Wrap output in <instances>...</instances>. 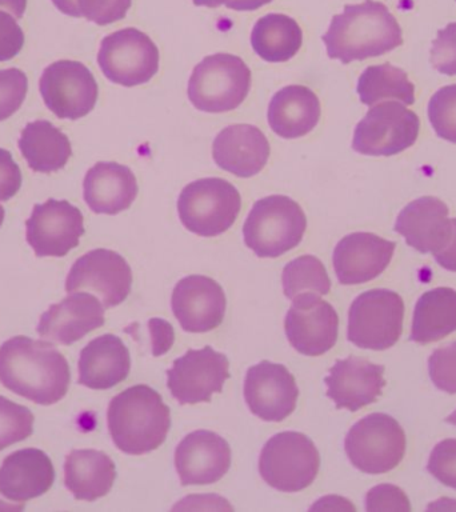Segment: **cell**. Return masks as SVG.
Wrapping results in <instances>:
<instances>
[{"label": "cell", "instance_id": "obj_24", "mask_svg": "<svg viewBox=\"0 0 456 512\" xmlns=\"http://www.w3.org/2000/svg\"><path fill=\"white\" fill-rule=\"evenodd\" d=\"M395 231L416 251L434 255L450 240L452 223L448 207L434 196L416 199L400 211Z\"/></svg>", "mask_w": 456, "mask_h": 512}, {"label": "cell", "instance_id": "obj_8", "mask_svg": "<svg viewBox=\"0 0 456 512\" xmlns=\"http://www.w3.org/2000/svg\"><path fill=\"white\" fill-rule=\"evenodd\" d=\"M403 318L404 303L396 292H364L352 302L348 312L347 338L364 350H387L402 335Z\"/></svg>", "mask_w": 456, "mask_h": 512}, {"label": "cell", "instance_id": "obj_42", "mask_svg": "<svg viewBox=\"0 0 456 512\" xmlns=\"http://www.w3.org/2000/svg\"><path fill=\"white\" fill-rule=\"evenodd\" d=\"M366 510L370 512H408L410 500L399 487L392 484H379L368 491Z\"/></svg>", "mask_w": 456, "mask_h": 512}, {"label": "cell", "instance_id": "obj_23", "mask_svg": "<svg viewBox=\"0 0 456 512\" xmlns=\"http://www.w3.org/2000/svg\"><path fill=\"white\" fill-rule=\"evenodd\" d=\"M384 368L366 359L348 356L332 366L324 379L327 396L336 408L358 411L375 402L384 387Z\"/></svg>", "mask_w": 456, "mask_h": 512}, {"label": "cell", "instance_id": "obj_46", "mask_svg": "<svg viewBox=\"0 0 456 512\" xmlns=\"http://www.w3.org/2000/svg\"><path fill=\"white\" fill-rule=\"evenodd\" d=\"M148 330L151 332L152 355L166 354L174 344V328L166 320L151 319L148 322Z\"/></svg>", "mask_w": 456, "mask_h": 512}, {"label": "cell", "instance_id": "obj_7", "mask_svg": "<svg viewBox=\"0 0 456 512\" xmlns=\"http://www.w3.org/2000/svg\"><path fill=\"white\" fill-rule=\"evenodd\" d=\"M318 448L306 435L282 432L264 444L259 458V472L264 482L283 492H298L314 482L318 475Z\"/></svg>", "mask_w": 456, "mask_h": 512}, {"label": "cell", "instance_id": "obj_33", "mask_svg": "<svg viewBox=\"0 0 456 512\" xmlns=\"http://www.w3.org/2000/svg\"><path fill=\"white\" fill-rule=\"evenodd\" d=\"M356 90L360 102L370 107L382 100H398L406 106L415 103L414 84L406 72L390 63L367 67L359 76Z\"/></svg>", "mask_w": 456, "mask_h": 512}, {"label": "cell", "instance_id": "obj_20", "mask_svg": "<svg viewBox=\"0 0 456 512\" xmlns=\"http://www.w3.org/2000/svg\"><path fill=\"white\" fill-rule=\"evenodd\" d=\"M230 466V446L215 432H191L176 447L175 468L183 486L218 482Z\"/></svg>", "mask_w": 456, "mask_h": 512}, {"label": "cell", "instance_id": "obj_28", "mask_svg": "<svg viewBox=\"0 0 456 512\" xmlns=\"http://www.w3.org/2000/svg\"><path fill=\"white\" fill-rule=\"evenodd\" d=\"M320 102L306 86H287L272 96L268 106V124L283 139H298L316 127L320 119Z\"/></svg>", "mask_w": 456, "mask_h": 512}, {"label": "cell", "instance_id": "obj_21", "mask_svg": "<svg viewBox=\"0 0 456 512\" xmlns=\"http://www.w3.org/2000/svg\"><path fill=\"white\" fill-rule=\"evenodd\" d=\"M395 243L370 232L344 236L334 250L332 263L340 284H362L378 278L391 263Z\"/></svg>", "mask_w": 456, "mask_h": 512}, {"label": "cell", "instance_id": "obj_2", "mask_svg": "<svg viewBox=\"0 0 456 512\" xmlns=\"http://www.w3.org/2000/svg\"><path fill=\"white\" fill-rule=\"evenodd\" d=\"M328 58L343 64L376 58L402 46V28L387 6L366 0L348 4L343 14L335 15L322 36Z\"/></svg>", "mask_w": 456, "mask_h": 512}, {"label": "cell", "instance_id": "obj_19", "mask_svg": "<svg viewBox=\"0 0 456 512\" xmlns=\"http://www.w3.org/2000/svg\"><path fill=\"white\" fill-rule=\"evenodd\" d=\"M171 306L184 331L207 332L222 323L226 314V295L214 279L191 275L176 284Z\"/></svg>", "mask_w": 456, "mask_h": 512}, {"label": "cell", "instance_id": "obj_34", "mask_svg": "<svg viewBox=\"0 0 456 512\" xmlns=\"http://www.w3.org/2000/svg\"><path fill=\"white\" fill-rule=\"evenodd\" d=\"M282 283L284 295L290 299L303 292L326 295L331 288L326 268L312 255L300 256L288 263L283 270Z\"/></svg>", "mask_w": 456, "mask_h": 512}, {"label": "cell", "instance_id": "obj_55", "mask_svg": "<svg viewBox=\"0 0 456 512\" xmlns=\"http://www.w3.org/2000/svg\"><path fill=\"white\" fill-rule=\"evenodd\" d=\"M447 422L454 424V426H456V410L454 412H452V414L450 416H448Z\"/></svg>", "mask_w": 456, "mask_h": 512}, {"label": "cell", "instance_id": "obj_3", "mask_svg": "<svg viewBox=\"0 0 456 512\" xmlns=\"http://www.w3.org/2000/svg\"><path fill=\"white\" fill-rule=\"evenodd\" d=\"M108 431L120 451L143 455L162 446L171 426L170 408L151 387L138 384L111 400Z\"/></svg>", "mask_w": 456, "mask_h": 512}, {"label": "cell", "instance_id": "obj_31", "mask_svg": "<svg viewBox=\"0 0 456 512\" xmlns=\"http://www.w3.org/2000/svg\"><path fill=\"white\" fill-rule=\"evenodd\" d=\"M456 331V291L440 287L420 296L412 315V342L428 344Z\"/></svg>", "mask_w": 456, "mask_h": 512}, {"label": "cell", "instance_id": "obj_45", "mask_svg": "<svg viewBox=\"0 0 456 512\" xmlns=\"http://www.w3.org/2000/svg\"><path fill=\"white\" fill-rule=\"evenodd\" d=\"M174 511H232L234 508L222 496L218 495H191L180 500Z\"/></svg>", "mask_w": 456, "mask_h": 512}, {"label": "cell", "instance_id": "obj_38", "mask_svg": "<svg viewBox=\"0 0 456 512\" xmlns=\"http://www.w3.org/2000/svg\"><path fill=\"white\" fill-rule=\"evenodd\" d=\"M432 383L440 391L456 394V342L432 352L428 359Z\"/></svg>", "mask_w": 456, "mask_h": 512}, {"label": "cell", "instance_id": "obj_48", "mask_svg": "<svg viewBox=\"0 0 456 512\" xmlns=\"http://www.w3.org/2000/svg\"><path fill=\"white\" fill-rule=\"evenodd\" d=\"M311 511H354L355 508L352 506L347 499L340 498V496H326V498L318 500L310 508Z\"/></svg>", "mask_w": 456, "mask_h": 512}, {"label": "cell", "instance_id": "obj_6", "mask_svg": "<svg viewBox=\"0 0 456 512\" xmlns=\"http://www.w3.org/2000/svg\"><path fill=\"white\" fill-rule=\"evenodd\" d=\"M242 207L239 191L222 178H204L187 184L178 200L179 218L188 231L204 238L226 232Z\"/></svg>", "mask_w": 456, "mask_h": 512}, {"label": "cell", "instance_id": "obj_26", "mask_svg": "<svg viewBox=\"0 0 456 512\" xmlns=\"http://www.w3.org/2000/svg\"><path fill=\"white\" fill-rule=\"evenodd\" d=\"M138 195L134 172L115 162H99L87 171L83 198L95 214L116 215L130 208Z\"/></svg>", "mask_w": 456, "mask_h": 512}, {"label": "cell", "instance_id": "obj_13", "mask_svg": "<svg viewBox=\"0 0 456 512\" xmlns=\"http://www.w3.org/2000/svg\"><path fill=\"white\" fill-rule=\"evenodd\" d=\"M132 271L126 259L111 250H94L80 256L68 272L66 291H90L104 308L118 306L131 291Z\"/></svg>", "mask_w": 456, "mask_h": 512}, {"label": "cell", "instance_id": "obj_12", "mask_svg": "<svg viewBox=\"0 0 456 512\" xmlns=\"http://www.w3.org/2000/svg\"><path fill=\"white\" fill-rule=\"evenodd\" d=\"M40 94L48 110L60 119L78 120L94 110L98 84L83 63L59 60L50 64L40 78Z\"/></svg>", "mask_w": 456, "mask_h": 512}, {"label": "cell", "instance_id": "obj_15", "mask_svg": "<svg viewBox=\"0 0 456 512\" xmlns=\"http://www.w3.org/2000/svg\"><path fill=\"white\" fill-rule=\"evenodd\" d=\"M26 227L27 242L40 258H62L78 246L84 234L82 212L67 200L36 204Z\"/></svg>", "mask_w": 456, "mask_h": 512}, {"label": "cell", "instance_id": "obj_44", "mask_svg": "<svg viewBox=\"0 0 456 512\" xmlns=\"http://www.w3.org/2000/svg\"><path fill=\"white\" fill-rule=\"evenodd\" d=\"M22 186V172L11 152L0 148V202H7Z\"/></svg>", "mask_w": 456, "mask_h": 512}, {"label": "cell", "instance_id": "obj_49", "mask_svg": "<svg viewBox=\"0 0 456 512\" xmlns=\"http://www.w3.org/2000/svg\"><path fill=\"white\" fill-rule=\"evenodd\" d=\"M271 2L272 0H230L226 6L236 11H255Z\"/></svg>", "mask_w": 456, "mask_h": 512}, {"label": "cell", "instance_id": "obj_40", "mask_svg": "<svg viewBox=\"0 0 456 512\" xmlns=\"http://www.w3.org/2000/svg\"><path fill=\"white\" fill-rule=\"evenodd\" d=\"M427 470L444 486L456 490V439L436 444L428 459Z\"/></svg>", "mask_w": 456, "mask_h": 512}, {"label": "cell", "instance_id": "obj_47", "mask_svg": "<svg viewBox=\"0 0 456 512\" xmlns=\"http://www.w3.org/2000/svg\"><path fill=\"white\" fill-rule=\"evenodd\" d=\"M452 231L450 240L442 250L434 254V259L444 270L456 272V218L451 219Z\"/></svg>", "mask_w": 456, "mask_h": 512}, {"label": "cell", "instance_id": "obj_11", "mask_svg": "<svg viewBox=\"0 0 456 512\" xmlns=\"http://www.w3.org/2000/svg\"><path fill=\"white\" fill-rule=\"evenodd\" d=\"M98 63L104 76L123 87L150 82L159 70V50L150 36L136 28H123L100 44Z\"/></svg>", "mask_w": 456, "mask_h": 512}, {"label": "cell", "instance_id": "obj_10", "mask_svg": "<svg viewBox=\"0 0 456 512\" xmlns=\"http://www.w3.org/2000/svg\"><path fill=\"white\" fill-rule=\"evenodd\" d=\"M420 120L403 103L375 104L358 124L352 139V150L362 155L392 156L414 146Z\"/></svg>", "mask_w": 456, "mask_h": 512}, {"label": "cell", "instance_id": "obj_22", "mask_svg": "<svg viewBox=\"0 0 456 512\" xmlns=\"http://www.w3.org/2000/svg\"><path fill=\"white\" fill-rule=\"evenodd\" d=\"M215 163L239 178H251L266 167L270 143L252 124H234L220 131L212 144Z\"/></svg>", "mask_w": 456, "mask_h": 512}, {"label": "cell", "instance_id": "obj_14", "mask_svg": "<svg viewBox=\"0 0 456 512\" xmlns=\"http://www.w3.org/2000/svg\"><path fill=\"white\" fill-rule=\"evenodd\" d=\"M291 300L284 322L288 342L303 355L326 354L338 339L339 319L334 307L314 292H303Z\"/></svg>", "mask_w": 456, "mask_h": 512}, {"label": "cell", "instance_id": "obj_37", "mask_svg": "<svg viewBox=\"0 0 456 512\" xmlns=\"http://www.w3.org/2000/svg\"><path fill=\"white\" fill-rule=\"evenodd\" d=\"M28 80L18 68L0 70V122L10 118L26 99Z\"/></svg>", "mask_w": 456, "mask_h": 512}, {"label": "cell", "instance_id": "obj_5", "mask_svg": "<svg viewBox=\"0 0 456 512\" xmlns=\"http://www.w3.org/2000/svg\"><path fill=\"white\" fill-rule=\"evenodd\" d=\"M251 71L239 56L214 54L196 64L188 80V99L204 112L235 110L247 98Z\"/></svg>", "mask_w": 456, "mask_h": 512}, {"label": "cell", "instance_id": "obj_16", "mask_svg": "<svg viewBox=\"0 0 456 512\" xmlns=\"http://www.w3.org/2000/svg\"><path fill=\"white\" fill-rule=\"evenodd\" d=\"M226 355L204 347L188 350L167 371V386L179 404L210 402L212 394L223 390L228 379Z\"/></svg>", "mask_w": 456, "mask_h": 512}, {"label": "cell", "instance_id": "obj_54", "mask_svg": "<svg viewBox=\"0 0 456 512\" xmlns=\"http://www.w3.org/2000/svg\"><path fill=\"white\" fill-rule=\"evenodd\" d=\"M195 6H206L210 8H215L222 6V4H226L230 2V0H192Z\"/></svg>", "mask_w": 456, "mask_h": 512}, {"label": "cell", "instance_id": "obj_35", "mask_svg": "<svg viewBox=\"0 0 456 512\" xmlns=\"http://www.w3.org/2000/svg\"><path fill=\"white\" fill-rule=\"evenodd\" d=\"M34 430V415L27 407L0 396V451L22 442Z\"/></svg>", "mask_w": 456, "mask_h": 512}, {"label": "cell", "instance_id": "obj_51", "mask_svg": "<svg viewBox=\"0 0 456 512\" xmlns=\"http://www.w3.org/2000/svg\"><path fill=\"white\" fill-rule=\"evenodd\" d=\"M52 3H54L55 7L58 8L60 12H63V14L80 18L78 7H76V0H52Z\"/></svg>", "mask_w": 456, "mask_h": 512}, {"label": "cell", "instance_id": "obj_39", "mask_svg": "<svg viewBox=\"0 0 456 512\" xmlns=\"http://www.w3.org/2000/svg\"><path fill=\"white\" fill-rule=\"evenodd\" d=\"M131 3L132 0H76V7L80 16L99 26H107L122 20Z\"/></svg>", "mask_w": 456, "mask_h": 512}, {"label": "cell", "instance_id": "obj_41", "mask_svg": "<svg viewBox=\"0 0 456 512\" xmlns=\"http://www.w3.org/2000/svg\"><path fill=\"white\" fill-rule=\"evenodd\" d=\"M431 64L440 74L456 75V22L438 32L431 47Z\"/></svg>", "mask_w": 456, "mask_h": 512}, {"label": "cell", "instance_id": "obj_4", "mask_svg": "<svg viewBox=\"0 0 456 512\" xmlns=\"http://www.w3.org/2000/svg\"><path fill=\"white\" fill-rule=\"evenodd\" d=\"M306 214L295 200L271 195L258 200L243 227L244 242L259 258H278L302 242Z\"/></svg>", "mask_w": 456, "mask_h": 512}, {"label": "cell", "instance_id": "obj_25", "mask_svg": "<svg viewBox=\"0 0 456 512\" xmlns=\"http://www.w3.org/2000/svg\"><path fill=\"white\" fill-rule=\"evenodd\" d=\"M50 458L36 448L14 452L0 467V495L12 503L27 502L46 494L54 483Z\"/></svg>", "mask_w": 456, "mask_h": 512}, {"label": "cell", "instance_id": "obj_36", "mask_svg": "<svg viewBox=\"0 0 456 512\" xmlns=\"http://www.w3.org/2000/svg\"><path fill=\"white\" fill-rule=\"evenodd\" d=\"M428 118L439 138L456 144V84L435 92L428 103Z\"/></svg>", "mask_w": 456, "mask_h": 512}, {"label": "cell", "instance_id": "obj_52", "mask_svg": "<svg viewBox=\"0 0 456 512\" xmlns=\"http://www.w3.org/2000/svg\"><path fill=\"white\" fill-rule=\"evenodd\" d=\"M430 511H456V500L454 499H439L438 502L432 503L427 508Z\"/></svg>", "mask_w": 456, "mask_h": 512}, {"label": "cell", "instance_id": "obj_32", "mask_svg": "<svg viewBox=\"0 0 456 512\" xmlns=\"http://www.w3.org/2000/svg\"><path fill=\"white\" fill-rule=\"evenodd\" d=\"M302 43V28L287 15L268 14L252 28V48L266 62H287L298 54Z\"/></svg>", "mask_w": 456, "mask_h": 512}, {"label": "cell", "instance_id": "obj_30", "mask_svg": "<svg viewBox=\"0 0 456 512\" xmlns=\"http://www.w3.org/2000/svg\"><path fill=\"white\" fill-rule=\"evenodd\" d=\"M19 148L32 171L51 174L71 158L70 139L48 120L28 123L20 134Z\"/></svg>", "mask_w": 456, "mask_h": 512}, {"label": "cell", "instance_id": "obj_1", "mask_svg": "<svg viewBox=\"0 0 456 512\" xmlns=\"http://www.w3.org/2000/svg\"><path fill=\"white\" fill-rule=\"evenodd\" d=\"M70 366L47 340L15 336L0 347V383L42 406L59 402L70 386Z\"/></svg>", "mask_w": 456, "mask_h": 512}, {"label": "cell", "instance_id": "obj_17", "mask_svg": "<svg viewBox=\"0 0 456 512\" xmlns=\"http://www.w3.org/2000/svg\"><path fill=\"white\" fill-rule=\"evenodd\" d=\"M299 390L282 364L262 362L247 371L244 398L250 411L266 422H282L295 410Z\"/></svg>", "mask_w": 456, "mask_h": 512}, {"label": "cell", "instance_id": "obj_43", "mask_svg": "<svg viewBox=\"0 0 456 512\" xmlns=\"http://www.w3.org/2000/svg\"><path fill=\"white\" fill-rule=\"evenodd\" d=\"M23 44L24 34L14 16L0 11V62L15 58Z\"/></svg>", "mask_w": 456, "mask_h": 512}, {"label": "cell", "instance_id": "obj_56", "mask_svg": "<svg viewBox=\"0 0 456 512\" xmlns=\"http://www.w3.org/2000/svg\"><path fill=\"white\" fill-rule=\"evenodd\" d=\"M4 220V208L2 204H0V226H2Z\"/></svg>", "mask_w": 456, "mask_h": 512}, {"label": "cell", "instance_id": "obj_27", "mask_svg": "<svg viewBox=\"0 0 456 512\" xmlns=\"http://www.w3.org/2000/svg\"><path fill=\"white\" fill-rule=\"evenodd\" d=\"M131 368L130 352L115 335L91 340L80 352L79 383L92 390H107L123 382Z\"/></svg>", "mask_w": 456, "mask_h": 512}, {"label": "cell", "instance_id": "obj_50", "mask_svg": "<svg viewBox=\"0 0 456 512\" xmlns=\"http://www.w3.org/2000/svg\"><path fill=\"white\" fill-rule=\"evenodd\" d=\"M27 0H0V8L6 10L8 14L14 16V18L19 19L24 15V11H26Z\"/></svg>", "mask_w": 456, "mask_h": 512}, {"label": "cell", "instance_id": "obj_29", "mask_svg": "<svg viewBox=\"0 0 456 512\" xmlns=\"http://www.w3.org/2000/svg\"><path fill=\"white\" fill-rule=\"evenodd\" d=\"M116 478L110 456L96 450H75L64 463V484L79 500L102 498L110 492Z\"/></svg>", "mask_w": 456, "mask_h": 512}, {"label": "cell", "instance_id": "obj_53", "mask_svg": "<svg viewBox=\"0 0 456 512\" xmlns=\"http://www.w3.org/2000/svg\"><path fill=\"white\" fill-rule=\"evenodd\" d=\"M23 510V503H12L0 495V512H16Z\"/></svg>", "mask_w": 456, "mask_h": 512}, {"label": "cell", "instance_id": "obj_9", "mask_svg": "<svg viewBox=\"0 0 456 512\" xmlns=\"http://www.w3.org/2000/svg\"><path fill=\"white\" fill-rule=\"evenodd\" d=\"M344 448L350 462L366 474L394 470L406 452V435L394 418L371 414L348 431Z\"/></svg>", "mask_w": 456, "mask_h": 512}, {"label": "cell", "instance_id": "obj_18", "mask_svg": "<svg viewBox=\"0 0 456 512\" xmlns=\"http://www.w3.org/2000/svg\"><path fill=\"white\" fill-rule=\"evenodd\" d=\"M103 303L91 292H71L62 302L54 304L42 315L38 334L52 344H70L104 324Z\"/></svg>", "mask_w": 456, "mask_h": 512}]
</instances>
